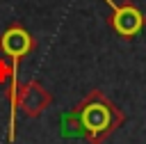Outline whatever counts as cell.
Wrapping results in <instances>:
<instances>
[{"instance_id": "obj_3", "label": "cell", "mask_w": 146, "mask_h": 144, "mask_svg": "<svg viewBox=\"0 0 146 144\" xmlns=\"http://www.w3.org/2000/svg\"><path fill=\"white\" fill-rule=\"evenodd\" d=\"M36 48L34 37L21 25V23H11L2 34H0V53L7 55L11 59V66H18V62L30 55Z\"/></svg>"}, {"instance_id": "obj_4", "label": "cell", "mask_w": 146, "mask_h": 144, "mask_svg": "<svg viewBox=\"0 0 146 144\" xmlns=\"http://www.w3.org/2000/svg\"><path fill=\"white\" fill-rule=\"evenodd\" d=\"M52 96L50 91L39 82V80H30L25 85L18 87V107L27 114V117H39L48 105H50Z\"/></svg>"}, {"instance_id": "obj_5", "label": "cell", "mask_w": 146, "mask_h": 144, "mask_svg": "<svg viewBox=\"0 0 146 144\" xmlns=\"http://www.w3.org/2000/svg\"><path fill=\"white\" fill-rule=\"evenodd\" d=\"M16 71H18V66H11L9 62H5L0 57V85H9V80L14 78Z\"/></svg>"}, {"instance_id": "obj_2", "label": "cell", "mask_w": 146, "mask_h": 144, "mask_svg": "<svg viewBox=\"0 0 146 144\" xmlns=\"http://www.w3.org/2000/svg\"><path fill=\"white\" fill-rule=\"evenodd\" d=\"M110 9H112V18H107L110 27L121 37V39H132L135 34L141 32L146 16L141 14V9L132 2H116V0H103Z\"/></svg>"}, {"instance_id": "obj_1", "label": "cell", "mask_w": 146, "mask_h": 144, "mask_svg": "<svg viewBox=\"0 0 146 144\" xmlns=\"http://www.w3.org/2000/svg\"><path fill=\"white\" fill-rule=\"evenodd\" d=\"M66 121L71 123L73 133L84 137L89 144H103L125 121V114L100 89H91L66 114Z\"/></svg>"}]
</instances>
